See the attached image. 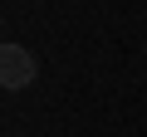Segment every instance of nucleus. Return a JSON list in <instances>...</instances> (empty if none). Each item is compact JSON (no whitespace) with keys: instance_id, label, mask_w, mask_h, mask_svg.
Wrapping results in <instances>:
<instances>
[{"instance_id":"obj_1","label":"nucleus","mask_w":147,"mask_h":137,"mask_svg":"<svg viewBox=\"0 0 147 137\" xmlns=\"http://www.w3.org/2000/svg\"><path fill=\"white\" fill-rule=\"evenodd\" d=\"M34 79H39V64H34V54L25 44H5L0 49V83L5 88H30Z\"/></svg>"}]
</instances>
